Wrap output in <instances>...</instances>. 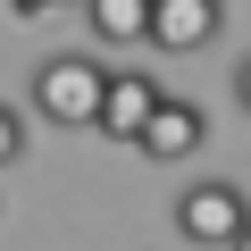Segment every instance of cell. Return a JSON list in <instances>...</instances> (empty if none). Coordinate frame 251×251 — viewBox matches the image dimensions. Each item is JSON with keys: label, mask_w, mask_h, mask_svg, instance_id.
I'll list each match as a JSON object with an SVG mask.
<instances>
[{"label": "cell", "mask_w": 251, "mask_h": 251, "mask_svg": "<svg viewBox=\"0 0 251 251\" xmlns=\"http://www.w3.org/2000/svg\"><path fill=\"white\" fill-rule=\"evenodd\" d=\"M100 59L92 50H50L42 67H34V117H50V126H92V109H100Z\"/></svg>", "instance_id": "cell-1"}, {"label": "cell", "mask_w": 251, "mask_h": 251, "mask_svg": "<svg viewBox=\"0 0 251 251\" xmlns=\"http://www.w3.org/2000/svg\"><path fill=\"white\" fill-rule=\"evenodd\" d=\"M243 218H251V201H243L226 176H201V184H184V201H176V234L201 243V251H226V243L243 234Z\"/></svg>", "instance_id": "cell-2"}, {"label": "cell", "mask_w": 251, "mask_h": 251, "mask_svg": "<svg viewBox=\"0 0 251 251\" xmlns=\"http://www.w3.org/2000/svg\"><path fill=\"white\" fill-rule=\"evenodd\" d=\"M209 143V117H201V100H184V92H159L151 100V117L134 126V143L126 151H143V159H193Z\"/></svg>", "instance_id": "cell-3"}, {"label": "cell", "mask_w": 251, "mask_h": 251, "mask_svg": "<svg viewBox=\"0 0 251 251\" xmlns=\"http://www.w3.org/2000/svg\"><path fill=\"white\" fill-rule=\"evenodd\" d=\"M159 92H168L159 75H134V67H109V75H100V109H92V126H100L109 143H134V126L151 117V100H159Z\"/></svg>", "instance_id": "cell-4"}, {"label": "cell", "mask_w": 251, "mask_h": 251, "mask_svg": "<svg viewBox=\"0 0 251 251\" xmlns=\"http://www.w3.org/2000/svg\"><path fill=\"white\" fill-rule=\"evenodd\" d=\"M218 25H226V17H218V0H151L143 42L184 59V50H209V42H218Z\"/></svg>", "instance_id": "cell-5"}, {"label": "cell", "mask_w": 251, "mask_h": 251, "mask_svg": "<svg viewBox=\"0 0 251 251\" xmlns=\"http://www.w3.org/2000/svg\"><path fill=\"white\" fill-rule=\"evenodd\" d=\"M75 17H84V34H92L100 50H126V42H143L151 0H75Z\"/></svg>", "instance_id": "cell-6"}, {"label": "cell", "mask_w": 251, "mask_h": 251, "mask_svg": "<svg viewBox=\"0 0 251 251\" xmlns=\"http://www.w3.org/2000/svg\"><path fill=\"white\" fill-rule=\"evenodd\" d=\"M17 159H25V117L0 100V168H17Z\"/></svg>", "instance_id": "cell-7"}, {"label": "cell", "mask_w": 251, "mask_h": 251, "mask_svg": "<svg viewBox=\"0 0 251 251\" xmlns=\"http://www.w3.org/2000/svg\"><path fill=\"white\" fill-rule=\"evenodd\" d=\"M17 25H50V17H75V0H9Z\"/></svg>", "instance_id": "cell-8"}, {"label": "cell", "mask_w": 251, "mask_h": 251, "mask_svg": "<svg viewBox=\"0 0 251 251\" xmlns=\"http://www.w3.org/2000/svg\"><path fill=\"white\" fill-rule=\"evenodd\" d=\"M234 100H243V117H251V50L234 59Z\"/></svg>", "instance_id": "cell-9"}, {"label": "cell", "mask_w": 251, "mask_h": 251, "mask_svg": "<svg viewBox=\"0 0 251 251\" xmlns=\"http://www.w3.org/2000/svg\"><path fill=\"white\" fill-rule=\"evenodd\" d=\"M226 251H251V218H243V234H234V243H226Z\"/></svg>", "instance_id": "cell-10"}]
</instances>
